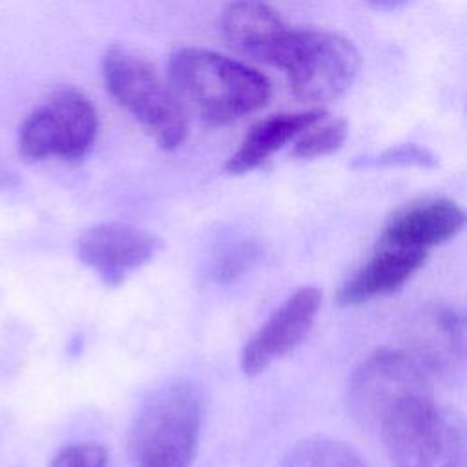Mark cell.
<instances>
[{
  "mask_svg": "<svg viewBox=\"0 0 467 467\" xmlns=\"http://www.w3.org/2000/svg\"><path fill=\"white\" fill-rule=\"evenodd\" d=\"M168 84L184 109L219 126L257 111L270 99L263 73L201 47H181L171 55Z\"/></svg>",
  "mask_w": 467,
  "mask_h": 467,
  "instance_id": "1",
  "label": "cell"
},
{
  "mask_svg": "<svg viewBox=\"0 0 467 467\" xmlns=\"http://www.w3.org/2000/svg\"><path fill=\"white\" fill-rule=\"evenodd\" d=\"M374 429L396 467H465L463 421L440 405L432 387L410 390L389 403Z\"/></svg>",
  "mask_w": 467,
  "mask_h": 467,
  "instance_id": "2",
  "label": "cell"
},
{
  "mask_svg": "<svg viewBox=\"0 0 467 467\" xmlns=\"http://www.w3.org/2000/svg\"><path fill=\"white\" fill-rule=\"evenodd\" d=\"M201 421L202 401L195 385L177 381L151 392L131 427L135 467H190Z\"/></svg>",
  "mask_w": 467,
  "mask_h": 467,
  "instance_id": "3",
  "label": "cell"
},
{
  "mask_svg": "<svg viewBox=\"0 0 467 467\" xmlns=\"http://www.w3.org/2000/svg\"><path fill=\"white\" fill-rule=\"evenodd\" d=\"M102 75L111 97L164 150L186 137V111L155 67L135 51L113 46L102 58Z\"/></svg>",
  "mask_w": 467,
  "mask_h": 467,
  "instance_id": "4",
  "label": "cell"
},
{
  "mask_svg": "<svg viewBox=\"0 0 467 467\" xmlns=\"http://www.w3.org/2000/svg\"><path fill=\"white\" fill-rule=\"evenodd\" d=\"M359 64V53L348 38L332 31L292 29L277 67L299 100L328 102L352 86Z\"/></svg>",
  "mask_w": 467,
  "mask_h": 467,
  "instance_id": "5",
  "label": "cell"
},
{
  "mask_svg": "<svg viewBox=\"0 0 467 467\" xmlns=\"http://www.w3.org/2000/svg\"><path fill=\"white\" fill-rule=\"evenodd\" d=\"M99 117L77 88H57L20 124L18 151L26 161H78L93 146Z\"/></svg>",
  "mask_w": 467,
  "mask_h": 467,
  "instance_id": "6",
  "label": "cell"
},
{
  "mask_svg": "<svg viewBox=\"0 0 467 467\" xmlns=\"http://www.w3.org/2000/svg\"><path fill=\"white\" fill-rule=\"evenodd\" d=\"M432 374L436 372L414 350H378L354 370L348 381V410L358 423L374 429L389 403L410 390L432 387Z\"/></svg>",
  "mask_w": 467,
  "mask_h": 467,
  "instance_id": "7",
  "label": "cell"
},
{
  "mask_svg": "<svg viewBox=\"0 0 467 467\" xmlns=\"http://www.w3.org/2000/svg\"><path fill=\"white\" fill-rule=\"evenodd\" d=\"M161 241L133 224L100 223L84 230L77 243L78 257L106 285L122 283L131 272L148 265Z\"/></svg>",
  "mask_w": 467,
  "mask_h": 467,
  "instance_id": "8",
  "label": "cell"
},
{
  "mask_svg": "<svg viewBox=\"0 0 467 467\" xmlns=\"http://www.w3.org/2000/svg\"><path fill=\"white\" fill-rule=\"evenodd\" d=\"M319 305L321 290L317 286L297 288L246 343L241 356L243 372L255 376L296 348L312 328Z\"/></svg>",
  "mask_w": 467,
  "mask_h": 467,
  "instance_id": "9",
  "label": "cell"
},
{
  "mask_svg": "<svg viewBox=\"0 0 467 467\" xmlns=\"http://www.w3.org/2000/svg\"><path fill=\"white\" fill-rule=\"evenodd\" d=\"M226 42L243 57L277 67L292 27L263 0H237L221 18Z\"/></svg>",
  "mask_w": 467,
  "mask_h": 467,
  "instance_id": "10",
  "label": "cell"
},
{
  "mask_svg": "<svg viewBox=\"0 0 467 467\" xmlns=\"http://www.w3.org/2000/svg\"><path fill=\"white\" fill-rule=\"evenodd\" d=\"M465 224V213L451 199L436 197L398 210L385 224L378 246L423 250L452 239Z\"/></svg>",
  "mask_w": 467,
  "mask_h": 467,
  "instance_id": "11",
  "label": "cell"
},
{
  "mask_svg": "<svg viewBox=\"0 0 467 467\" xmlns=\"http://www.w3.org/2000/svg\"><path fill=\"white\" fill-rule=\"evenodd\" d=\"M427 261V252L378 246V252L345 281L337 292V303L350 306L401 288Z\"/></svg>",
  "mask_w": 467,
  "mask_h": 467,
  "instance_id": "12",
  "label": "cell"
},
{
  "mask_svg": "<svg viewBox=\"0 0 467 467\" xmlns=\"http://www.w3.org/2000/svg\"><path fill=\"white\" fill-rule=\"evenodd\" d=\"M327 115L321 108H312L306 111L277 113L255 122L237 151L228 159L226 171L234 175L248 173L266 162L274 153H277L285 144L296 139L312 122Z\"/></svg>",
  "mask_w": 467,
  "mask_h": 467,
  "instance_id": "13",
  "label": "cell"
},
{
  "mask_svg": "<svg viewBox=\"0 0 467 467\" xmlns=\"http://www.w3.org/2000/svg\"><path fill=\"white\" fill-rule=\"evenodd\" d=\"M281 467H368V463L345 441L308 438L288 451Z\"/></svg>",
  "mask_w": 467,
  "mask_h": 467,
  "instance_id": "14",
  "label": "cell"
},
{
  "mask_svg": "<svg viewBox=\"0 0 467 467\" xmlns=\"http://www.w3.org/2000/svg\"><path fill=\"white\" fill-rule=\"evenodd\" d=\"M347 122L323 115L303 130L296 139L292 155L297 159H319L337 151L347 139Z\"/></svg>",
  "mask_w": 467,
  "mask_h": 467,
  "instance_id": "15",
  "label": "cell"
},
{
  "mask_svg": "<svg viewBox=\"0 0 467 467\" xmlns=\"http://www.w3.org/2000/svg\"><path fill=\"white\" fill-rule=\"evenodd\" d=\"M259 250L254 241L248 239H235L228 243L219 255H215L212 275L215 281L226 283L246 272L252 265V261L257 257Z\"/></svg>",
  "mask_w": 467,
  "mask_h": 467,
  "instance_id": "16",
  "label": "cell"
},
{
  "mask_svg": "<svg viewBox=\"0 0 467 467\" xmlns=\"http://www.w3.org/2000/svg\"><path fill=\"white\" fill-rule=\"evenodd\" d=\"M363 166H434L436 157L421 146L416 144H401L389 148L376 157H368L361 161Z\"/></svg>",
  "mask_w": 467,
  "mask_h": 467,
  "instance_id": "17",
  "label": "cell"
},
{
  "mask_svg": "<svg viewBox=\"0 0 467 467\" xmlns=\"http://www.w3.org/2000/svg\"><path fill=\"white\" fill-rule=\"evenodd\" d=\"M108 452L93 441L71 443L57 452L51 467H108Z\"/></svg>",
  "mask_w": 467,
  "mask_h": 467,
  "instance_id": "18",
  "label": "cell"
},
{
  "mask_svg": "<svg viewBox=\"0 0 467 467\" xmlns=\"http://www.w3.org/2000/svg\"><path fill=\"white\" fill-rule=\"evenodd\" d=\"M365 4H368L370 7L374 9H381V11H392V9H398L405 4H409L410 0H363Z\"/></svg>",
  "mask_w": 467,
  "mask_h": 467,
  "instance_id": "19",
  "label": "cell"
}]
</instances>
